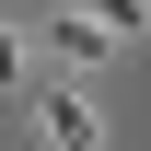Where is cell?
<instances>
[{
  "mask_svg": "<svg viewBox=\"0 0 151 151\" xmlns=\"http://www.w3.org/2000/svg\"><path fill=\"white\" fill-rule=\"evenodd\" d=\"M35 128H47L58 151H105V116H93V93H70V81L35 93Z\"/></svg>",
  "mask_w": 151,
  "mask_h": 151,
  "instance_id": "1",
  "label": "cell"
},
{
  "mask_svg": "<svg viewBox=\"0 0 151 151\" xmlns=\"http://www.w3.org/2000/svg\"><path fill=\"white\" fill-rule=\"evenodd\" d=\"M105 47H116V35H105L93 12H58V58H105Z\"/></svg>",
  "mask_w": 151,
  "mask_h": 151,
  "instance_id": "2",
  "label": "cell"
},
{
  "mask_svg": "<svg viewBox=\"0 0 151 151\" xmlns=\"http://www.w3.org/2000/svg\"><path fill=\"white\" fill-rule=\"evenodd\" d=\"M81 12H93L105 35H139V0H81Z\"/></svg>",
  "mask_w": 151,
  "mask_h": 151,
  "instance_id": "3",
  "label": "cell"
},
{
  "mask_svg": "<svg viewBox=\"0 0 151 151\" xmlns=\"http://www.w3.org/2000/svg\"><path fill=\"white\" fill-rule=\"evenodd\" d=\"M12 81H23V35L0 23V93H12Z\"/></svg>",
  "mask_w": 151,
  "mask_h": 151,
  "instance_id": "4",
  "label": "cell"
}]
</instances>
